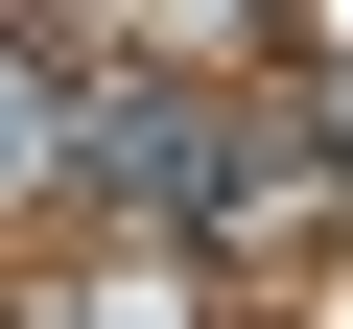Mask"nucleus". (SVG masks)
I'll use <instances>...</instances> for the list:
<instances>
[{
    "label": "nucleus",
    "mask_w": 353,
    "mask_h": 329,
    "mask_svg": "<svg viewBox=\"0 0 353 329\" xmlns=\"http://www.w3.org/2000/svg\"><path fill=\"white\" fill-rule=\"evenodd\" d=\"M24 141H48V94H24V47H0V164H24Z\"/></svg>",
    "instance_id": "nucleus-1"
}]
</instances>
